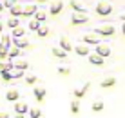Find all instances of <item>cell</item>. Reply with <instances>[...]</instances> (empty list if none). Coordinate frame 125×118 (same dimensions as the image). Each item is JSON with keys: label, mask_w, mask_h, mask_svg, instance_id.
Here are the masks:
<instances>
[{"label": "cell", "mask_w": 125, "mask_h": 118, "mask_svg": "<svg viewBox=\"0 0 125 118\" xmlns=\"http://www.w3.org/2000/svg\"><path fill=\"white\" fill-rule=\"evenodd\" d=\"M0 46H4V47H9V46H13L11 35H0Z\"/></svg>", "instance_id": "23"}, {"label": "cell", "mask_w": 125, "mask_h": 118, "mask_svg": "<svg viewBox=\"0 0 125 118\" xmlns=\"http://www.w3.org/2000/svg\"><path fill=\"white\" fill-rule=\"evenodd\" d=\"M7 58V47L0 46V60H6Z\"/></svg>", "instance_id": "35"}, {"label": "cell", "mask_w": 125, "mask_h": 118, "mask_svg": "<svg viewBox=\"0 0 125 118\" xmlns=\"http://www.w3.org/2000/svg\"><path fill=\"white\" fill-rule=\"evenodd\" d=\"M36 9H38V6H36V4H33V2L24 4V6H22V16H33Z\"/></svg>", "instance_id": "9"}, {"label": "cell", "mask_w": 125, "mask_h": 118, "mask_svg": "<svg viewBox=\"0 0 125 118\" xmlns=\"http://www.w3.org/2000/svg\"><path fill=\"white\" fill-rule=\"evenodd\" d=\"M9 15H11V16H22V6H20V4L11 6V7H9Z\"/></svg>", "instance_id": "22"}, {"label": "cell", "mask_w": 125, "mask_h": 118, "mask_svg": "<svg viewBox=\"0 0 125 118\" xmlns=\"http://www.w3.org/2000/svg\"><path fill=\"white\" fill-rule=\"evenodd\" d=\"M20 55H22V49H20V47H16V46H9L7 47V58L15 60V58H18Z\"/></svg>", "instance_id": "15"}, {"label": "cell", "mask_w": 125, "mask_h": 118, "mask_svg": "<svg viewBox=\"0 0 125 118\" xmlns=\"http://www.w3.org/2000/svg\"><path fill=\"white\" fill-rule=\"evenodd\" d=\"M36 33H38V36H40V38H45L47 35L51 33V29H49V25H47L45 22H40V25H38Z\"/></svg>", "instance_id": "16"}, {"label": "cell", "mask_w": 125, "mask_h": 118, "mask_svg": "<svg viewBox=\"0 0 125 118\" xmlns=\"http://www.w3.org/2000/svg\"><path fill=\"white\" fill-rule=\"evenodd\" d=\"M58 46L62 47L65 53H69V51H73V42H71V38L69 36H60V42H58Z\"/></svg>", "instance_id": "13"}, {"label": "cell", "mask_w": 125, "mask_h": 118, "mask_svg": "<svg viewBox=\"0 0 125 118\" xmlns=\"http://www.w3.org/2000/svg\"><path fill=\"white\" fill-rule=\"evenodd\" d=\"M100 42H102V36L98 33H94V31L83 35V44H87V46H96V44H100Z\"/></svg>", "instance_id": "4"}, {"label": "cell", "mask_w": 125, "mask_h": 118, "mask_svg": "<svg viewBox=\"0 0 125 118\" xmlns=\"http://www.w3.org/2000/svg\"><path fill=\"white\" fill-rule=\"evenodd\" d=\"M4 25H6V22H4L2 18H0V33H2V31H4Z\"/></svg>", "instance_id": "39"}, {"label": "cell", "mask_w": 125, "mask_h": 118, "mask_svg": "<svg viewBox=\"0 0 125 118\" xmlns=\"http://www.w3.org/2000/svg\"><path fill=\"white\" fill-rule=\"evenodd\" d=\"M69 6H71L74 11H78V13H87V7H85L80 0H71V2H69Z\"/></svg>", "instance_id": "18"}, {"label": "cell", "mask_w": 125, "mask_h": 118, "mask_svg": "<svg viewBox=\"0 0 125 118\" xmlns=\"http://www.w3.org/2000/svg\"><path fill=\"white\" fill-rule=\"evenodd\" d=\"M122 33L125 35V22H123V24H122Z\"/></svg>", "instance_id": "43"}, {"label": "cell", "mask_w": 125, "mask_h": 118, "mask_svg": "<svg viewBox=\"0 0 125 118\" xmlns=\"http://www.w3.org/2000/svg\"><path fill=\"white\" fill-rule=\"evenodd\" d=\"M13 65H15V67H18V69H24V71H25V69L29 67V62H27L25 58H20V56H18V58L13 60Z\"/></svg>", "instance_id": "20"}, {"label": "cell", "mask_w": 125, "mask_h": 118, "mask_svg": "<svg viewBox=\"0 0 125 118\" xmlns=\"http://www.w3.org/2000/svg\"><path fill=\"white\" fill-rule=\"evenodd\" d=\"M0 75H2V80H4V82H11V80H13V76H11V69H4Z\"/></svg>", "instance_id": "33"}, {"label": "cell", "mask_w": 125, "mask_h": 118, "mask_svg": "<svg viewBox=\"0 0 125 118\" xmlns=\"http://www.w3.org/2000/svg\"><path fill=\"white\" fill-rule=\"evenodd\" d=\"M33 94H34V98H36L38 102H42V100L47 96V89H45V87H42V85H34Z\"/></svg>", "instance_id": "12"}, {"label": "cell", "mask_w": 125, "mask_h": 118, "mask_svg": "<svg viewBox=\"0 0 125 118\" xmlns=\"http://www.w3.org/2000/svg\"><path fill=\"white\" fill-rule=\"evenodd\" d=\"M114 84H116V78L114 76H107L103 82H100V85L103 87V89H105V87H113Z\"/></svg>", "instance_id": "27"}, {"label": "cell", "mask_w": 125, "mask_h": 118, "mask_svg": "<svg viewBox=\"0 0 125 118\" xmlns=\"http://www.w3.org/2000/svg\"><path fill=\"white\" fill-rule=\"evenodd\" d=\"M71 22H73L74 25L87 24V22H89V13H78V11H73V15H71Z\"/></svg>", "instance_id": "3"}, {"label": "cell", "mask_w": 125, "mask_h": 118, "mask_svg": "<svg viewBox=\"0 0 125 118\" xmlns=\"http://www.w3.org/2000/svg\"><path fill=\"white\" fill-rule=\"evenodd\" d=\"M6 69V60H0V73Z\"/></svg>", "instance_id": "38"}, {"label": "cell", "mask_w": 125, "mask_h": 118, "mask_svg": "<svg viewBox=\"0 0 125 118\" xmlns=\"http://www.w3.org/2000/svg\"><path fill=\"white\" fill-rule=\"evenodd\" d=\"M25 35V27H22V25H16V27H13L11 29V36L15 38V36H24Z\"/></svg>", "instance_id": "24"}, {"label": "cell", "mask_w": 125, "mask_h": 118, "mask_svg": "<svg viewBox=\"0 0 125 118\" xmlns=\"http://www.w3.org/2000/svg\"><path fill=\"white\" fill-rule=\"evenodd\" d=\"M51 53H53V56H56V58H62V60H63V58H67V53H65V51H63L60 46L53 47V49H51Z\"/></svg>", "instance_id": "21"}, {"label": "cell", "mask_w": 125, "mask_h": 118, "mask_svg": "<svg viewBox=\"0 0 125 118\" xmlns=\"http://www.w3.org/2000/svg\"><path fill=\"white\" fill-rule=\"evenodd\" d=\"M9 118H11V116H9ZM13 118H25V115H20V113H16V115L13 116Z\"/></svg>", "instance_id": "40"}, {"label": "cell", "mask_w": 125, "mask_h": 118, "mask_svg": "<svg viewBox=\"0 0 125 118\" xmlns=\"http://www.w3.org/2000/svg\"><path fill=\"white\" fill-rule=\"evenodd\" d=\"M38 2H51V0H38Z\"/></svg>", "instance_id": "44"}, {"label": "cell", "mask_w": 125, "mask_h": 118, "mask_svg": "<svg viewBox=\"0 0 125 118\" xmlns=\"http://www.w3.org/2000/svg\"><path fill=\"white\" fill-rule=\"evenodd\" d=\"M11 76L13 78H22L24 76V69H18V67L13 65V67H11Z\"/></svg>", "instance_id": "29"}, {"label": "cell", "mask_w": 125, "mask_h": 118, "mask_svg": "<svg viewBox=\"0 0 125 118\" xmlns=\"http://www.w3.org/2000/svg\"><path fill=\"white\" fill-rule=\"evenodd\" d=\"M87 58H89V64L98 65V67L105 64V58H103V56H100L98 53H89V55H87Z\"/></svg>", "instance_id": "11"}, {"label": "cell", "mask_w": 125, "mask_h": 118, "mask_svg": "<svg viewBox=\"0 0 125 118\" xmlns=\"http://www.w3.org/2000/svg\"><path fill=\"white\" fill-rule=\"evenodd\" d=\"M56 73H58V75L67 76V75H71V67H67V65H60V67H56Z\"/></svg>", "instance_id": "32"}, {"label": "cell", "mask_w": 125, "mask_h": 118, "mask_svg": "<svg viewBox=\"0 0 125 118\" xmlns=\"http://www.w3.org/2000/svg\"><path fill=\"white\" fill-rule=\"evenodd\" d=\"M71 113H73V115H78V113H80V102H78V98L71 100Z\"/></svg>", "instance_id": "28"}, {"label": "cell", "mask_w": 125, "mask_h": 118, "mask_svg": "<svg viewBox=\"0 0 125 118\" xmlns=\"http://www.w3.org/2000/svg\"><path fill=\"white\" fill-rule=\"evenodd\" d=\"M120 20H123V22H125V11H123V13H120Z\"/></svg>", "instance_id": "42"}, {"label": "cell", "mask_w": 125, "mask_h": 118, "mask_svg": "<svg viewBox=\"0 0 125 118\" xmlns=\"http://www.w3.org/2000/svg\"><path fill=\"white\" fill-rule=\"evenodd\" d=\"M4 9H6V7H4V0H0V13H2Z\"/></svg>", "instance_id": "41"}, {"label": "cell", "mask_w": 125, "mask_h": 118, "mask_svg": "<svg viewBox=\"0 0 125 118\" xmlns=\"http://www.w3.org/2000/svg\"><path fill=\"white\" fill-rule=\"evenodd\" d=\"M38 25H40V22H38L36 18H33V16H31V20H29V24H27V29H29V31H36V29H38Z\"/></svg>", "instance_id": "30"}, {"label": "cell", "mask_w": 125, "mask_h": 118, "mask_svg": "<svg viewBox=\"0 0 125 118\" xmlns=\"http://www.w3.org/2000/svg\"><path fill=\"white\" fill-rule=\"evenodd\" d=\"M91 109L93 111H103V109H105V102H103V100H94Z\"/></svg>", "instance_id": "26"}, {"label": "cell", "mask_w": 125, "mask_h": 118, "mask_svg": "<svg viewBox=\"0 0 125 118\" xmlns=\"http://www.w3.org/2000/svg\"><path fill=\"white\" fill-rule=\"evenodd\" d=\"M6 25L7 27H16V25H20V16H9L7 18V22H6Z\"/></svg>", "instance_id": "25"}, {"label": "cell", "mask_w": 125, "mask_h": 118, "mask_svg": "<svg viewBox=\"0 0 125 118\" xmlns=\"http://www.w3.org/2000/svg\"><path fill=\"white\" fill-rule=\"evenodd\" d=\"M73 51H76V55L80 56H87L89 53H91V46H87V44H76V46H73Z\"/></svg>", "instance_id": "6"}, {"label": "cell", "mask_w": 125, "mask_h": 118, "mask_svg": "<svg viewBox=\"0 0 125 118\" xmlns=\"http://www.w3.org/2000/svg\"><path fill=\"white\" fill-rule=\"evenodd\" d=\"M6 100L7 102H16V100H20V89L18 87H9L6 93Z\"/></svg>", "instance_id": "7"}, {"label": "cell", "mask_w": 125, "mask_h": 118, "mask_svg": "<svg viewBox=\"0 0 125 118\" xmlns=\"http://www.w3.org/2000/svg\"><path fill=\"white\" fill-rule=\"evenodd\" d=\"M89 87H91V84H89V82H85L83 85L76 87V89H74V93H73V94H74L76 98H82V96H83V94H85V93L89 91Z\"/></svg>", "instance_id": "17"}, {"label": "cell", "mask_w": 125, "mask_h": 118, "mask_svg": "<svg viewBox=\"0 0 125 118\" xmlns=\"http://www.w3.org/2000/svg\"><path fill=\"white\" fill-rule=\"evenodd\" d=\"M15 104V113H20V115H27V111H29V106L25 102H22V100H16V102H13Z\"/></svg>", "instance_id": "14"}, {"label": "cell", "mask_w": 125, "mask_h": 118, "mask_svg": "<svg viewBox=\"0 0 125 118\" xmlns=\"http://www.w3.org/2000/svg\"><path fill=\"white\" fill-rule=\"evenodd\" d=\"M27 115H29V118H40V116H42V109H38V107L29 109V111H27Z\"/></svg>", "instance_id": "31"}, {"label": "cell", "mask_w": 125, "mask_h": 118, "mask_svg": "<svg viewBox=\"0 0 125 118\" xmlns=\"http://www.w3.org/2000/svg\"><path fill=\"white\" fill-rule=\"evenodd\" d=\"M25 82H27L29 85H34L38 82V76L36 75H25Z\"/></svg>", "instance_id": "34"}, {"label": "cell", "mask_w": 125, "mask_h": 118, "mask_svg": "<svg viewBox=\"0 0 125 118\" xmlns=\"http://www.w3.org/2000/svg\"><path fill=\"white\" fill-rule=\"evenodd\" d=\"M94 33H98L100 36H113V35L116 33V27L113 24H109V22H103V24H98L96 25Z\"/></svg>", "instance_id": "1"}, {"label": "cell", "mask_w": 125, "mask_h": 118, "mask_svg": "<svg viewBox=\"0 0 125 118\" xmlns=\"http://www.w3.org/2000/svg\"><path fill=\"white\" fill-rule=\"evenodd\" d=\"M96 13L100 16H107V15H111L113 13V6H111L107 0H98V4H96Z\"/></svg>", "instance_id": "2"}, {"label": "cell", "mask_w": 125, "mask_h": 118, "mask_svg": "<svg viewBox=\"0 0 125 118\" xmlns=\"http://www.w3.org/2000/svg\"><path fill=\"white\" fill-rule=\"evenodd\" d=\"M62 9H63V2H62V0H51L49 15H60Z\"/></svg>", "instance_id": "8"}, {"label": "cell", "mask_w": 125, "mask_h": 118, "mask_svg": "<svg viewBox=\"0 0 125 118\" xmlns=\"http://www.w3.org/2000/svg\"><path fill=\"white\" fill-rule=\"evenodd\" d=\"M0 118H9V113L7 111H0Z\"/></svg>", "instance_id": "37"}, {"label": "cell", "mask_w": 125, "mask_h": 118, "mask_svg": "<svg viewBox=\"0 0 125 118\" xmlns=\"http://www.w3.org/2000/svg\"><path fill=\"white\" fill-rule=\"evenodd\" d=\"M16 4V0H4V7H6V9H9L11 6H15Z\"/></svg>", "instance_id": "36"}, {"label": "cell", "mask_w": 125, "mask_h": 118, "mask_svg": "<svg viewBox=\"0 0 125 118\" xmlns=\"http://www.w3.org/2000/svg\"><path fill=\"white\" fill-rule=\"evenodd\" d=\"M11 40H13V46L20 47V49H25V47L31 46V44H29V40L25 38V35H24V36H15V38L11 36Z\"/></svg>", "instance_id": "10"}, {"label": "cell", "mask_w": 125, "mask_h": 118, "mask_svg": "<svg viewBox=\"0 0 125 118\" xmlns=\"http://www.w3.org/2000/svg\"><path fill=\"white\" fill-rule=\"evenodd\" d=\"M94 53H98L100 56H103V58H107V56H111V53H113V51H111V46L109 44H96V49H94Z\"/></svg>", "instance_id": "5"}, {"label": "cell", "mask_w": 125, "mask_h": 118, "mask_svg": "<svg viewBox=\"0 0 125 118\" xmlns=\"http://www.w3.org/2000/svg\"><path fill=\"white\" fill-rule=\"evenodd\" d=\"M33 18H36L38 22H45V20H47V9H42V7H38V9L34 11Z\"/></svg>", "instance_id": "19"}]
</instances>
